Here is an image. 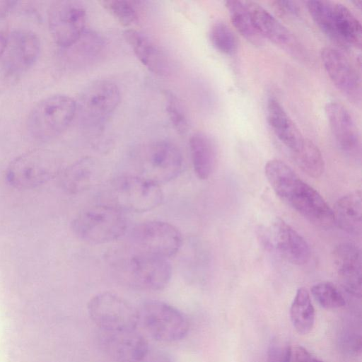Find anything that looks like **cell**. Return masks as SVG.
Returning <instances> with one entry per match:
<instances>
[{"mask_svg": "<svg viewBox=\"0 0 362 362\" xmlns=\"http://www.w3.org/2000/svg\"><path fill=\"white\" fill-rule=\"evenodd\" d=\"M264 173L277 197L310 223L325 229L334 224L332 209L286 163L270 160L265 164Z\"/></svg>", "mask_w": 362, "mask_h": 362, "instance_id": "1", "label": "cell"}, {"mask_svg": "<svg viewBox=\"0 0 362 362\" xmlns=\"http://www.w3.org/2000/svg\"><path fill=\"white\" fill-rule=\"evenodd\" d=\"M113 269L122 283L144 291L162 290L172 276V267L167 259L134 250L119 257Z\"/></svg>", "mask_w": 362, "mask_h": 362, "instance_id": "2", "label": "cell"}, {"mask_svg": "<svg viewBox=\"0 0 362 362\" xmlns=\"http://www.w3.org/2000/svg\"><path fill=\"white\" fill-rule=\"evenodd\" d=\"M127 221L122 211L109 204H95L81 210L73 219L71 229L83 241L100 245L123 235Z\"/></svg>", "mask_w": 362, "mask_h": 362, "instance_id": "3", "label": "cell"}, {"mask_svg": "<svg viewBox=\"0 0 362 362\" xmlns=\"http://www.w3.org/2000/svg\"><path fill=\"white\" fill-rule=\"evenodd\" d=\"M306 7L318 28L333 41L344 48H361L362 27L349 8L329 1H310Z\"/></svg>", "mask_w": 362, "mask_h": 362, "instance_id": "4", "label": "cell"}, {"mask_svg": "<svg viewBox=\"0 0 362 362\" xmlns=\"http://www.w3.org/2000/svg\"><path fill=\"white\" fill-rule=\"evenodd\" d=\"M76 113V103L65 95H54L39 102L28 119L30 134L40 141L51 140L63 133Z\"/></svg>", "mask_w": 362, "mask_h": 362, "instance_id": "5", "label": "cell"}, {"mask_svg": "<svg viewBox=\"0 0 362 362\" xmlns=\"http://www.w3.org/2000/svg\"><path fill=\"white\" fill-rule=\"evenodd\" d=\"M60 170V162L52 152L35 149L13 160L6 169V177L16 188L33 189L54 178Z\"/></svg>", "mask_w": 362, "mask_h": 362, "instance_id": "6", "label": "cell"}, {"mask_svg": "<svg viewBox=\"0 0 362 362\" xmlns=\"http://www.w3.org/2000/svg\"><path fill=\"white\" fill-rule=\"evenodd\" d=\"M111 204L120 210L135 213L151 211L163 202V193L159 185L137 175L120 176L114 180L109 189Z\"/></svg>", "mask_w": 362, "mask_h": 362, "instance_id": "7", "label": "cell"}, {"mask_svg": "<svg viewBox=\"0 0 362 362\" xmlns=\"http://www.w3.org/2000/svg\"><path fill=\"white\" fill-rule=\"evenodd\" d=\"M139 320L147 332L155 339L173 342L187 334L189 324L187 317L175 307L160 300H148L143 303Z\"/></svg>", "mask_w": 362, "mask_h": 362, "instance_id": "8", "label": "cell"}, {"mask_svg": "<svg viewBox=\"0 0 362 362\" xmlns=\"http://www.w3.org/2000/svg\"><path fill=\"white\" fill-rule=\"evenodd\" d=\"M87 310L92 322L102 331L135 330L139 313L128 301L112 292L93 296Z\"/></svg>", "mask_w": 362, "mask_h": 362, "instance_id": "9", "label": "cell"}, {"mask_svg": "<svg viewBox=\"0 0 362 362\" xmlns=\"http://www.w3.org/2000/svg\"><path fill=\"white\" fill-rule=\"evenodd\" d=\"M119 101L120 91L114 82L97 80L82 91L76 103V112H78L81 122L86 127L98 129L113 114Z\"/></svg>", "mask_w": 362, "mask_h": 362, "instance_id": "10", "label": "cell"}, {"mask_svg": "<svg viewBox=\"0 0 362 362\" xmlns=\"http://www.w3.org/2000/svg\"><path fill=\"white\" fill-rule=\"evenodd\" d=\"M133 250L167 259L178 252L182 235L174 225L161 221H148L136 225L131 231Z\"/></svg>", "mask_w": 362, "mask_h": 362, "instance_id": "11", "label": "cell"}, {"mask_svg": "<svg viewBox=\"0 0 362 362\" xmlns=\"http://www.w3.org/2000/svg\"><path fill=\"white\" fill-rule=\"evenodd\" d=\"M182 156L170 141H157L150 144L137 161V175L158 185L175 179L181 172Z\"/></svg>", "mask_w": 362, "mask_h": 362, "instance_id": "12", "label": "cell"}, {"mask_svg": "<svg viewBox=\"0 0 362 362\" xmlns=\"http://www.w3.org/2000/svg\"><path fill=\"white\" fill-rule=\"evenodd\" d=\"M86 11L73 0L57 2L49 15V28L54 41L60 47L73 46L86 31Z\"/></svg>", "mask_w": 362, "mask_h": 362, "instance_id": "13", "label": "cell"}, {"mask_svg": "<svg viewBox=\"0 0 362 362\" xmlns=\"http://www.w3.org/2000/svg\"><path fill=\"white\" fill-rule=\"evenodd\" d=\"M262 238L265 246L275 249L287 262L303 265L310 258V250L305 240L288 223L281 218H276Z\"/></svg>", "mask_w": 362, "mask_h": 362, "instance_id": "14", "label": "cell"}, {"mask_svg": "<svg viewBox=\"0 0 362 362\" xmlns=\"http://www.w3.org/2000/svg\"><path fill=\"white\" fill-rule=\"evenodd\" d=\"M320 58L325 71L335 87L352 103H361V79L348 58L340 50L332 47H324L321 50Z\"/></svg>", "mask_w": 362, "mask_h": 362, "instance_id": "15", "label": "cell"}, {"mask_svg": "<svg viewBox=\"0 0 362 362\" xmlns=\"http://www.w3.org/2000/svg\"><path fill=\"white\" fill-rule=\"evenodd\" d=\"M325 112L338 148L346 156L354 160L360 159V133L349 110L342 104L332 101L326 104Z\"/></svg>", "mask_w": 362, "mask_h": 362, "instance_id": "16", "label": "cell"}, {"mask_svg": "<svg viewBox=\"0 0 362 362\" xmlns=\"http://www.w3.org/2000/svg\"><path fill=\"white\" fill-rule=\"evenodd\" d=\"M40 51L38 37L25 29L10 33L4 57L6 73L16 76L25 72L37 61Z\"/></svg>", "mask_w": 362, "mask_h": 362, "instance_id": "17", "label": "cell"}, {"mask_svg": "<svg viewBox=\"0 0 362 362\" xmlns=\"http://www.w3.org/2000/svg\"><path fill=\"white\" fill-rule=\"evenodd\" d=\"M98 339L102 350L118 362H141L149 351L146 340L135 330H100Z\"/></svg>", "mask_w": 362, "mask_h": 362, "instance_id": "18", "label": "cell"}, {"mask_svg": "<svg viewBox=\"0 0 362 362\" xmlns=\"http://www.w3.org/2000/svg\"><path fill=\"white\" fill-rule=\"evenodd\" d=\"M334 263L344 288L355 296L361 295V253L354 244L344 243L334 250Z\"/></svg>", "mask_w": 362, "mask_h": 362, "instance_id": "19", "label": "cell"}, {"mask_svg": "<svg viewBox=\"0 0 362 362\" xmlns=\"http://www.w3.org/2000/svg\"><path fill=\"white\" fill-rule=\"evenodd\" d=\"M124 35L137 59L151 72L159 76L168 74L170 66L168 56L152 39L133 29L125 30Z\"/></svg>", "mask_w": 362, "mask_h": 362, "instance_id": "20", "label": "cell"}, {"mask_svg": "<svg viewBox=\"0 0 362 362\" xmlns=\"http://www.w3.org/2000/svg\"><path fill=\"white\" fill-rule=\"evenodd\" d=\"M245 4L254 26L262 39L293 52L297 49L292 33L267 10L255 1H247Z\"/></svg>", "mask_w": 362, "mask_h": 362, "instance_id": "21", "label": "cell"}, {"mask_svg": "<svg viewBox=\"0 0 362 362\" xmlns=\"http://www.w3.org/2000/svg\"><path fill=\"white\" fill-rule=\"evenodd\" d=\"M101 176V167L93 158L86 157L66 168L60 176L62 189L71 194L89 190Z\"/></svg>", "mask_w": 362, "mask_h": 362, "instance_id": "22", "label": "cell"}, {"mask_svg": "<svg viewBox=\"0 0 362 362\" xmlns=\"http://www.w3.org/2000/svg\"><path fill=\"white\" fill-rule=\"evenodd\" d=\"M267 121L279 140L292 153L301 146L304 137L289 117L279 101L274 97L267 103Z\"/></svg>", "mask_w": 362, "mask_h": 362, "instance_id": "23", "label": "cell"}, {"mask_svg": "<svg viewBox=\"0 0 362 362\" xmlns=\"http://www.w3.org/2000/svg\"><path fill=\"white\" fill-rule=\"evenodd\" d=\"M361 192L355 190L341 197L332 209L334 221L341 230L354 235L362 232Z\"/></svg>", "mask_w": 362, "mask_h": 362, "instance_id": "24", "label": "cell"}, {"mask_svg": "<svg viewBox=\"0 0 362 362\" xmlns=\"http://www.w3.org/2000/svg\"><path fill=\"white\" fill-rule=\"evenodd\" d=\"M189 151L194 173L200 180L208 179L213 173L216 162V149L212 139L198 132L189 139Z\"/></svg>", "mask_w": 362, "mask_h": 362, "instance_id": "25", "label": "cell"}, {"mask_svg": "<svg viewBox=\"0 0 362 362\" xmlns=\"http://www.w3.org/2000/svg\"><path fill=\"white\" fill-rule=\"evenodd\" d=\"M290 319L293 328L300 334H308L315 323V309L309 291L299 288L290 308Z\"/></svg>", "mask_w": 362, "mask_h": 362, "instance_id": "26", "label": "cell"}, {"mask_svg": "<svg viewBox=\"0 0 362 362\" xmlns=\"http://www.w3.org/2000/svg\"><path fill=\"white\" fill-rule=\"evenodd\" d=\"M230 21L235 30L247 41L255 45L262 43V37L257 32L245 1L230 0L225 2Z\"/></svg>", "mask_w": 362, "mask_h": 362, "instance_id": "27", "label": "cell"}, {"mask_svg": "<svg viewBox=\"0 0 362 362\" xmlns=\"http://www.w3.org/2000/svg\"><path fill=\"white\" fill-rule=\"evenodd\" d=\"M298 166L310 177H320L325 169V162L318 147L310 139L305 138L299 148L293 152Z\"/></svg>", "mask_w": 362, "mask_h": 362, "instance_id": "28", "label": "cell"}, {"mask_svg": "<svg viewBox=\"0 0 362 362\" xmlns=\"http://www.w3.org/2000/svg\"><path fill=\"white\" fill-rule=\"evenodd\" d=\"M209 39L213 47L219 52L233 55L238 49V40L230 28L223 22L214 23L209 31Z\"/></svg>", "mask_w": 362, "mask_h": 362, "instance_id": "29", "label": "cell"}, {"mask_svg": "<svg viewBox=\"0 0 362 362\" xmlns=\"http://www.w3.org/2000/svg\"><path fill=\"white\" fill-rule=\"evenodd\" d=\"M311 294L316 302L325 309H337L345 305L344 296L332 283L323 281L313 285Z\"/></svg>", "mask_w": 362, "mask_h": 362, "instance_id": "30", "label": "cell"}, {"mask_svg": "<svg viewBox=\"0 0 362 362\" xmlns=\"http://www.w3.org/2000/svg\"><path fill=\"white\" fill-rule=\"evenodd\" d=\"M165 110L169 119L180 134H185L189 129V122L183 105L177 95L166 90L163 93Z\"/></svg>", "mask_w": 362, "mask_h": 362, "instance_id": "31", "label": "cell"}, {"mask_svg": "<svg viewBox=\"0 0 362 362\" xmlns=\"http://www.w3.org/2000/svg\"><path fill=\"white\" fill-rule=\"evenodd\" d=\"M107 12L124 26H130L138 21V11L132 1L105 0L100 2Z\"/></svg>", "mask_w": 362, "mask_h": 362, "instance_id": "32", "label": "cell"}, {"mask_svg": "<svg viewBox=\"0 0 362 362\" xmlns=\"http://www.w3.org/2000/svg\"><path fill=\"white\" fill-rule=\"evenodd\" d=\"M274 7L281 14L286 16H297L300 9L298 5L292 1H275L273 2Z\"/></svg>", "mask_w": 362, "mask_h": 362, "instance_id": "33", "label": "cell"}, {"mask_svg": "<svg viewBox=\"0 0 362 362\" xmlns=\"http://www.w3.org/2000/svg\"><path fill=\"white\" fill-rule=\"evenodd\" d=\"M291 362H323L314 357L306 349L297 346L291 351Z\"/></svg>", "mask_w": 362, "mask_h": 362, "instance_id": "34", "label": "cell"}, {"mask_svg": "<svg viewBox=\"0 0 362 362\" xmlns=\"http://www.w3.org/2000/svg\"><path fill=\"white\" fill-rule=\"evenodd\" d=\"M9 35L6 18L0 10V57L3 56L6 49Z\"/></svg>", "mask_w": 362, "mask_h": 362, "instance_id": "35", "label": "cell"}, {"mask_svg": "<svg viewBox=\"0 0 362 362\" xmlns=\"http://www.w3.org/2000/svg\"><path fill=\"white\" fill-rule=\"evenodd\" d=\"M142 361L145 362H175L170 357L162 353L153 354L152 356L150 355V356L148 353Z\"/></svg>", "mask_w": 362, "mask_h": 362, "instance_id": "36", "label": "cell"}, {"mask_svg": "<svg viewBox=\"0 0 362 362\" xmlns=\"http://www.w3.org/2000/svg\"><path fill=\"white\" fill-rule=\"evenodd\" d=\"M291 351L292 349L290 346H286L282 354L280 362H291Z\"/></svg>", "mask_w": 362, "mask_h": 362, "instance_id": "37", "label": "cell"}, {"mask_svg": "<svg viewBox=\"0 0 362 362\" xmlns=\"http://www.w3.org/2000/svg\"><path fill=\"white\" fill-rule=\"evenodd\" d=\"M361 1H357V0H355V1H353L352 3L354 4V6L358 8H361Z\"/></svg>", "mask_w": 362, "mask_h": 362, "instance_id": "38", "label": "cell"}]
</instances>
